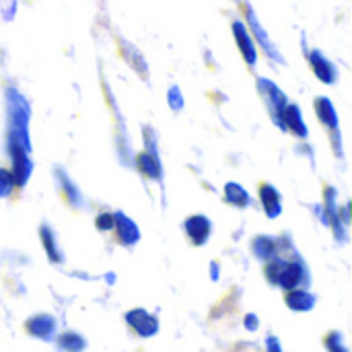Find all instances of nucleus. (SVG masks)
<instances>
[{"label":"nucleus","instance_id":"nucleus-1","mask_svg":"<svg viewBox=\"0 0 352 352\" xmlns=\"http://www.w3.org/2000/svg\"><path fill=\"white\" fill-rule=\"evenodd\" d=\"M266 276L270 283L287 289V291H293L301 285L303 280V266L297 264V262H283V260H276L272 264H268L266 268Z\"/></svg>","mask_w":352,"mask_h":352},{"label":"nucleus","instance_id":"nucleus-2","mask_svg":"<svg viewBox=\"0 0 352 352\" xmlns=\"http://www.w3.org/2000/svg\"><path fill=\"white\" fill-rule=\"evenodd\" d=\"M8 151H10V159H12V177H14V186H25V182L29 179L31 173V161H29V148L23 146L21 142L8 138Z\"/></svg>","mask_w":352,"mask_h":352},{"label":"nucleus","instance_id":"nucleus-3","mask_svg":"<svg viewBox=\"0 0 352 352\" xmlns=\"http://www.w3.org/2000/svg\"><path fill=\"white\" fill-rule=\"evenodd\" d=\"M126 322L130 324V328H132L136 334H140V336H144V338H151V336H155V334L159 332V322H157V318L151 316V314L144 311V309H132V311H128V314H126Z\"/></svg>","mask_w":352,"mask_h":352},{"label":"nucleus","instance_id":"nucleus-4","mask_svg":"<svg viewBox=\"0 0 352 352\" xmlns=\"http://www.w3.org/2000/svg\"><path fill=\"white\" fill-rule=\"evenodd\" d=\"M245 16H248V25H250V29H252V33H254V41H258L270 58H274L276 62H283V58H280L278 50H276V47H274V43L270 41V37H268L266 29L260 25L258 16H256L254 8H252L250 4H245Z\"/></svg>","mask_w":352,"mask_h":352},{"label":"nucleus","instance_id":"nucleus-5","mask_svg":"<svg viewBox=\"0 0 352 352\" xmlns=\"http://www.w3.org/2000/svg\"><path fill=\"white\" fill-rule=\"evenodd\" d=\"M233 35H235L237 47H239V52H241L243 60H245L250 66H256V62H258L256 41H254V37L250 35L248 27H245L241 21H235V23H233Z\"/></svg>","mask_w":352,"mask_h":352},{"label":"nucleus","instance_id":"nucleus-6","mask_svg":"<svg viewBox=\"0 0 352 352\" xmlns=\"http://www.w3.org/2000/svg\"><path fill=\"white\" fill-rule=\"evenodd\" d=\"M258 85H260V91H262V93L266 95V99H268V107L272 109V116L276 118V122H280V120H283V113H285V107L289 105L287 97H285L283 91H280L272 80H268V78H260Z\"/></svg>","mask_w":352,"mask_h":352},{"label":"nucleus","instance_id":"nucleus-7","mask_svg":"<svg viewBox=\"0 0 352 352\" xmlns=\"http://www.w3.org/2000/svg\"><path fill=\"white\" fill-rule=\"evenodd\" d=\"M309 64H311V68H314V72H316V76L322 80V82H326V85H332V82H336V76H338V72H336V66L320 52V50H314V52H309Z\"/></svg>","mask_w":352,"mask_h":352},{"label":"nucleus","instance_id":"nucleus-8","mask_svg":"<svg viewBox=\"0 0 352 352\" xmlns=\"http://www.w3.org/2000/svg\"><path fill=\"white\" fill-rule=\"evenodd\" d=\"M186 233L188 237L192 239L194 245H202L208 241V235H210V221L206 217H190L186 221Z\"/></svg>","mask_w":352,"mask_h":352},{"label":"nucleus","instance_id":"nucleus-9","mask_svg":"<svg viewBox=\"0 0 352 352\" xmlns=\"http://www.w3.org/2000/svg\"><path fill=\"white\" fill-rule=\"evenodd\" d=\"M54 330H56V320L52 316H45V314L33 316L27 322V332L35 338H41V340H50Z\"/></svg>","mask_w":352,"mask_h":352},{"label":"nucleus","instance_id":"nucleus-10","mask_svg":"<svg viewBox=\"0 0 352 352\" xmlns=\"http://www.w3.org/2000/svg\"><path fill=\"white\" fill-rule=\"evenodd\" d=\"M113 225L118 227V235H120V241L124 243V245H134L138 239H140V231H138V227L126 217V214H122V212H118L116 217H113Z\"/></svg>","mask_w":352,"mask_h":352},{"label":"nucleus","instance_id":"nucleus-11","mask_svg":"<svg viewBox=\"0 0 352 352\" xmlns=\"http://www.w3.org/2000/svg\"><path fill=\"white\" fill-rule=\"evenodd\" d=\"M260 198H262V204H264L266 214H268L270 219H276V217L280 214V210H283L280 194H278L272 186L264 184V186L260 188Z\"/></svg>","mask_w":352,"mask_h":352},{"label":"nucleus","instance_id":"nucleus-12","mask_svg":"<svg viewBox=\"0 0 352 352\" xmlns=\"http://www.w3.org/2000/svg\"><path fill=\"white\" fill-rule=\"evenodd\" d=\"M283 120H285V128H289L291 132H295L299 138H305L307 136V128L301 120V111L297 105H287L285 107V113H283Z\"/></svg>","mask_w":352,"mask_h":352},{"label":"nucleus","instance_id":"nucleus-13","mask_svg":"<svg viewBox=\"0 0 352 352\" xmlns=\"http://www.w3.org/2000/svg\"><path fill=\"white\" fill-rule=\"evenodd\" d=\"M316 113L320 116V120L328 126V128H336L338 126V113L332 105V101L328 97H318L316 99Z\"/></svg>","mask_w":352,"mask_h":352},{"label":"nucleus","instance_id":"nucleus-14","mask_svg":"<svg viewBox=\"0 0 352 352\" xmlns=\"http://www.w3.org/2000/svg\"><path fill=\"white\" fill-rule=\"evenodd\" d=\"M287 305L293 309V311H309V309H314V305H316V297L311 295V293H307V291H291L289 295H287Z\"/></svg>","mask_w":352,"mask_h":352},{"label":"nucleus","instance_id":"nucleus-15","mask_svg":"<svg viewBox=\"0 0 352 352\" xmlns=\"http://www.w3.org/2000/svg\"><path fill=\"white\" fill-rule=\"evenodd\" d=\"M136 163H138V169L142 173H146L148 177H155V179H161V163L157 159V155L153 153H142L136 157Z\"/></svg>","mask_w":352,"mask_h":352},{"label":"nucleus","instance_id":"nucleus-16","mask_svg":"<svg viewBox=\"0 0 352 352\" xmlns=\"http://www.w3.org/2000/svg\"><path fill=\"white\" fill-rule=\"evenodd\" d=\"M225 200L233 206H248L250 204V194L239 186V184H227L225 188Z\"/></svg>","mask_w":352,"mask_h":352},{"label":"nucleus","instance_id":"nucleus-17","mask_svg":"<svg viewBox=\"0 0 352 352\" xmlns=\"http://www.w3.org/2000/svg\"><path fill=\"white\" fill-rule=\"evenodd\" d=\"M58 344H60L62 351L66 352H82L85 351V346H87L85 338H82L80 334H76V332H66V334H62V336L58 338Z\"/></svg>","mask_w":352,"mask_h":352},{"label":"nucleus","instance_id":"nucleus-18","mask_svg":"<svg viewBox=\"0 0 352 352\" xmlns=\"http://www.w3.org/2000/svg\"><path fill=\"white\" fill-rule=\"evenodd\" d=\"M41 239H43V245H45V250H47L50 260H52V262H62V256H60V252H58V245H56V241H54V235H52V231H50L47 227H41Z\"/></svg>","mask_w":352,"mask_h":352},{"label":"nucleus","instance_id":"nucleus-19","mask_svg":"<svg viewBox=\"0 0 352 352\" xmlns=\"http://www.w3.org/2000/svg\"><path fill=\"white\" fill-rule=\"evenodd\" d=\"M254 252H256L258 258H264V260L272 258V256H274V243H272V239H268V237H258V239L254 241Z\"/></svg>","mask_w":352,"mask_h":352},{"label":"nucleus","instance_id":"nucleus-20","mask_svg":"<svg viewBox=\"0 0 352 352\" xmlns=\"http://www.w3.org/2000/svg\"><path fill=\"white\" fill-rule=\"evenodd\" d=\"M326 349L330 352H349V349L344 346V338L340 332H332L326 336Z\"/></svg>","mask_w":352,"mask_h":352},{"label":"nucleus","instance_id":"nucleus-21","mask_svg":"<svg viewBox=\"0 0 352 352\" xmlns=\"http://www.w3.org/2000/svg\"><path fill=\"white\" fill-rule=\"evenodd\" d=\"M12 188H14V177H12V173L6 171V169H0V198L10 196Z\"/></svg>","mask_w":352,"mask_h":352},{"label":"nucleus","instance_id":"nucleus-22","mask_svg":"<svg viewBox=\"0 0 352 352\" xmlns=\"http://www.w3.org/2000/svg\"><path fill=\"white\" fill-rule=\"evenodd\" d=\"M113 217L111 214H99L97 217V229L99 231H107V229H111L113 227Z\"/></svg>","mask_w":352,"mask_h":352},{"label":"nucleus","instance_id":"nucleus-23","mask_svg":"<svg viewBox=\"0 0 352 352\" xmlns=\"http://www.w3.org/2000/svg\"><path fill=\"white\" fill-rule=\"evenodd\" d=\"M169 101H175L173 105H175V107H182V95H179V89H175V87H173V89L169 91Z\"/></svg>","mask_w":352,"mask_h":352},{"label":"nucleus","instance_id":"nucleus-24","mask_svg":"<svg viewBox=\"0 0 352 352\" xmlns=\"http://www.w3.org/2000/svg\"><path fill=\"white\" fill-rule=\"evenodd\" d=\"M268 352H280V344L276 338H268Z\"/></svg>","mask_w":352,"mask_h":352},{"label":"nucleus","instance_id":"nucleus-25","mask_svg":"<svg viewBox=\"0 0 352 352\" xmlns=\"http://www.w3.org/2000/svg\"><path fill=\"white\" fill-rule=\"evenodd\" d=\"M245 326H248V330H256V328H258V320H256V316H248Z\"/></svg>","mask_w":352,"mask_h":352}]
</instances>
